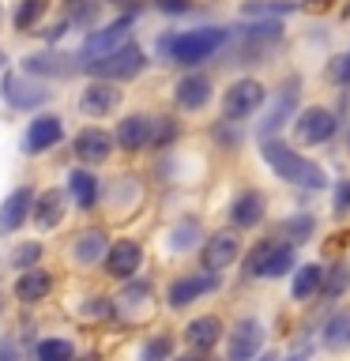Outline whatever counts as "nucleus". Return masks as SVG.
Wrapping results in <instances>:
<instances>
[{
    "label": "nucleus",
    "mask_w": 350,
    "mask_h": 361,
    "mask_svg": "<svg viewBox=\"0 0 350 361\" xmlns=\"http://www.w3.org/2000/svg\"><path fill=\"white\" fill-rule=\"evenodd\" d=\"M169 361H211V354H196V350H185V354H174Z\"/></svg>",
    "instance_id": "48"
},
{
    "label": "nucleus",
    "mask_w": 350,
    "mask_h": 361,
    "mask_svg": "<svg viewBox=\"0 0 350 361\" xmlns=\"http://www.w3.org/2000/svg\"><path fill=\"white\" fill-rule=\"evenodd\" d=\"M147 8L155 16H162L169 23H196V19H211V4L203 0H147Z\"/></svg>",
    "instance_id": "36"
},
{
    "label": "nucleus",
    "mask_w": 350,
    "mask_h": 361,
    "mask_svg": "<svg viewBox=\"0 0 350 361\" xmlns=\"http://www.w3.org/2000/svg\"><path fill=\"white\" fill-rule=\"evenodd\" d=\"M38 196L34 180H19L16 188H8V196L0 200V237H16L19 230L30 226V207Z\"/></svg>",
    "instance_id": "25"
},
{
    "label": "nucleus",
    "mask_w": 350,
    "mask_h": 361,
    "mask_svg": "<svg viewBox=\"0 0 350 361\" xmlns=\"http://www.w3.org/2000/svg\"><path fill=\"white\" fill-rule=\"evenodd\" d=\"M76 361H102L98 354H76Z\"/></svg>",
    "instance_id": "54"
},
{
    "label": "nucleus",
    "mask_w": 350,
    "mask_h": 361,
    "mask_svg": "<svg viewBox=\"0 0 350 361\" xmlns=\"http://www.w3.org/2000/svg\"><path fill=\"white\" fill-rule=\"evenodd\" d=\"M203 4H211V8H215V4H222V0H203Z\"/></svg>",
    "instance_id": "57"
},
{
    "label": "nucleus",
    "mask_w": 350,
    "mask_h": 361,
    "mask_svg": "<svg viewBox=\"0 0 350 361\" xmlns=\"http://www.w3.org/2000/svg\"><path fill=\"white\" fill-rule=\"evenodd\" d=\"M0 102H4V109L16 113V117H30V113L53 106L56 90L49 83H42V79L27 75L23 68L8 64L4 72H0Z\"/></svg>",
    "instance_id": "11"
},
{
    "label": "nucleus",
    "mask_w": 350,
    "mask_h": 361,
    "mask_svg": "<svg viewBox=\"0 0 350 361\" xmlns=\"http://www.w3.org/2000/svg\"><path fill=\"white\" fill-rule=\"evenodd\" d=\"M267 94H271V83L260 72H234L226 83H219V117H230V121H253L260 117V109L267 106Z\"/></svg>",
    "instance_id": "8"
},
{
    "label": "nucleus",
    "mask_w": 350,
    "mask_h": 361,
    "mask_svg": "<svg viewBox=\"0 0 350 361\" xmlns=\"http://www.w3.org/2000/svg\"><path fill=\"white\" fill-rule=\"evenodd\" d=\"M196 252H200V267H207V271H230L237 259H241V252H245V233L230 230V226L211 230V233H203V241H200Z\"/></svg>",
    "instance_id": "19"
},
{
    "label": "nucleus",
    "mask_w": 350,
    "mask_h": 361,
    "mask_svg": "<svg viewBox=\"0 0 350 361\" xmlns=\"http://www.w3.org/2000/svg\"><path fill=\"white\" fill-rule=\"evenodd\" d=\"M237 264H241L245 282H275V279H286L298 267V248L290 241H282L279 233H267L248 245Z\"/></svg>",
    "instance_id": "6"
},
{
    "label": "nucleus",
    "mask_w": 350,
    "mask_h": 361,
    "mask_svg": "<svg viewBox=\"0 0 350 361\" xmlns=\"http://www.w3.org/2000/svg\"><path fill=\"white\" fill-rule=\"evenodd\" d=\"M109 230L106 226H83L76 237H72V245H68V256H72V264L79 271H95L102 267V256H106V248H109Z\"/></svg>",
    "instance_id": "28"
},
{
    "label": "nucleus",
    "mask_w": 350,
    "mask_h": 361,
    "mask_svg": "<svg viewBox=\"0 0 350 361\" xmlns=\"http://www.w3.org/2000/svg\"><path fill=\"white\" fill-rule=\"evenodd\" d=\"M53 290H56V275L45 264L27 267V271H16V282H11V298H16L23 309H34V305L49 301Z\"/></svg>",
    "instance_id": "26"
},
{
    "label": "nucleus",
    "mask_w": 350,
    "mask_h": 361,
    "mask_svg": "<svg viewBox=\"0 0 350 361\" xmlns=\"http://www.w3.org/2000/svg\"><path fill=\"white\" fill-rule=\"evenodd\" d=\"M68 154H72L76 166H90V169H106L113 158H117V143H113V132L102 121H83L76 132H68Z\"/></svg>",
    "instance_id": "13"
},
{
    "label": "nucleus",
    "mask_w": 350,
    "mask_h": 361,
    "mask_svg": "<svg viewBox=\"0 0 350 361\" xmlns=\"http://www.w3.org/2000/svg\"><path fill=\"white\" fill-rule=\"evenodd\" d=\"M151 301H155L151 279L135 275V279H128V282H121V293L113 298V316H117L121 324H135V320H143L140 309H147Z\"/></svg>",
    "instance_id": "29"
},
{
    "label": "nucleus",
    "mask_w": 350,
    "mask_h": 361,
    "mask_svg": "<svg viewBox=\"0 0 350 361\" xmlns=\"http://www.w3.org/2000/svg\"><path fill=\"white\" fill-rule=\"evenodd\" d=\"M185 135H188V124H185L181 113L155 109L151 113V147H147V158L162 154V151H169V147H177V143H185Z\"/></svg>",
    "instance_id": "30"
},
{
    "label": "nucleus",
    "mask_w": 350,
    "mask_h": 361,
    "mask_svg": "<svg viewBox=\"0 0 350 361\" xmlns=\"http://www.w3.org/2000/svg\"><path fill=\"white\" fill-rule=\"evenodd\" d=\"M230 45V23L222 19H196L181 23V27H166L151 38V61L158 68H174V72H188V68H215L222 49Z\"/></svg>",
    "instance_id": "1"
},
{
    "label": "nucleus",
    "mask_w": 350,
    "mask_h": 361,
    "mask_svg": "<svg viewBox=\"0 0 350 361\" xmlns=\"http://www.w3.org/2000/svg\"><path fill=\"white\" fill-rule=\"evenodd\" d=\"M68 214H72V200H68L64 185H45L38 188V196H34V207H30V226L38 233H53L61 230L68 222Z\"/></svg>",
    "instance_id": "23"
},
{
    "label": "nucleus",
    "mask_w": 350,
    "mask_h": 361,
    "mask_svg": "<svg viewBox=\"0 0 350 361\" xmlns=\"http://www.w3.org/2000/svg\"><path fill=\"white\" fill-rule=\"evenodd\" d=\"M346 53H350V45H346Z\"/></svg>",
    "instance_id": "58"
},
{
    "label": "nucleus",
    "mask_w": 350,
    "mask_h": 361,
    "mask_svg": "<svg viewBox=\"0 0 350 361\" xmlns=\"http://www.w3.org/2000/svg\"><path fill=\"white\" fill-rule=\"evenodd\" d=\"M282 354H279V350H260V354L253 357V361H279Z\"/></svg>",
    "instance_id": "49"
},
{
    "label": "nucleus",
    "mask_w": 350,
    "mask_h": 361,
    "mask_svg": "<svg viewBox=\"0 0 350 361\" xmlns=\"http://www.w3.org/2000/svg\"><path fill=\"white\" fill-rule=\"evenodd\" d=\"M64 192L72 200L76 214H95L102 207V169H90V166H68L64 169Z\"/></svg>",
    "instance_id": "22"
},
{
    "label": "nucleus",
    "mask_w": 350,
    "mask_h": 361,
    "mask_svg": "<svg viewBox=\"0 0 350 361\" xmlns=\"http://www.w3.org/2000/svg\"><path fill=\"white\" fill-rule=\"evenodd\" d=\"M147 264V248L140 237H128V233H121V237H113L109 248H106V256H102V275L113 279V282H128L135 279L143 271Z\"/></svg>",
    "instance_id": "18"
},
{
    "label": "nucleus",
    "mask_w": 350,
    "mask_h": 361,
    "mask_svg": "<svg viewBox=\"0 0 350 361\" xmlns=\"http://www.w3.org/2000/svg\"><path fill=\"white\" fill-rule=\"evenodd\" d=\"M0 361H23V350H19V343H16L11 331L0 335Z\"/></svg>",
    "instance_id": "46"
},
{
    "label": "nucleus",
    "mask_w": 350,
    "mask_h": 361,
    "mask_svg": "<svg viewBox=\"0 0 350 361\" xmlns=\"http://www.w3.org/2000/svg\"><path fill=\"white\" fill-rule=\"evenodd\" d=\"M203 140L207 147L203 151L211 154H222V158H241L248 140H253V128H248L245 121H230V117H211L203 124Z\"/></svg>",
    "instance_id": "20"
},
{
    "label": "nucleus",
    "mask_w": 350,
    "mask_h": 361,
    "mask_svg": "<svg viewBox=\"0 0 350 361\" xmlns=\"http://www.w3.org/2000/svg\"><path fill=\"white\" fill-rule=\"evenodd\" d=\"M327 192H332V219H350V173L332 177Z\"/></svg>",
    "instance_id": "45"
},
{
    "label": "nucleus",
    "mask_w": 350,
    "mask_h": 361,
    "mask_svg": "<svg viewBox=\"0 0 350 361\" xmlns=\"http://www.w3.org/2000/svg\"><path fill=\"white\" fill-rule=\"evenodd\" d=\"M151 113L147 106H124L113 121V143H117L121 158H147V147H151Z\"/></svg>",
    "instance_id": "15"
},
{
    "label": "nucleus",
    "mask_w": 350,
    "mask_h": 361,
    "mask_svg": "<svg viewBox=\"0 0 350 361\" xmlns=\"http://www.w3.org/2000/svg\"><path fill=\"white\" fill-rule=\"evenodd\" d=\"M222 271H207V267H200V271H185V275H177V279H169V286L162 293V301H166V309L169 312H181V309H192L196 301L203 298H211V293H219L222 290Z\"/></svg>",
    "instance_id": "16"
},
{
    "label": "nucleus",
    "mask_w": 350,
    "mask_h": 361,
    "mask_svg": "<svg viewBox=\"0 0 350 361\" xmlns=\"http://www.w3.org/2000/svg\"><path fill=\"white\" fill-rule=\"evenodd\" d=\"M271 214V196L260 185H241L226 203V226L237 233H253L267 222Z\"/></svg>",
    "instance_id": "17"
},
{
    "label": "nucleus",
    "mask_w": 350,
    "mask_h": 361,
    "mask_svg": "<svg viewBox=\"0 0 350 361\" xmlns=\"http://www.w3.org/2000/svg\"><path fill=\"white\" fill-rule=\"evenodd\" d=\"M4 23H8V0H0V30H4Z\"/></svg>",
    "instance_id": "52"
},
{
    "label": "nucleus",
    "mask_w": 350,
    "mask_h": 361,
    "mask_svg": "<svg viewBox=\"0 0 350 361\" xmlns=\"http://www.w3.org/2000/svg\"><path fill=\"white\" fill-rule=\"evenodd\" d=\"M34 361H76V343L64 335H45L34 343Z\"/></svg>",
    "instance_id": "41"
},
{
    "label": "nucleus",
    "mask_w": 350,
    "mask_h": 361,
    "mask_svg": "<svg viewBox=\"0 0 350 361\" xmlns=\"http://www.w3.org/2000/svg\"><path fill=\"white\" fill-rule=\"evenodd\" d=\"M320 279H324V264H298L290 271V298L298 305L316 301V293H320Z\"/></svg>",
    "instance_id": "37"
},
{
    "label": "nucleus",
    "mask_w": 350,
    "mask_h": 361,
    "mask_svg": "<svg viewBox=\"0 0 350 361\" xmlns=\"http://www.w3.org/2000/svg\"><path fill=\"white\" fill-rule=\"evenodd\" d=\"M0 316H4V290H0Z\"/></svg>",
    "instance_id": "56"
},
{
    "label": "nucleus",
    "mask_w": 350,
    "mask_h": 361,
    "mask_svg": "<svg viewBox=\"0 0 350 361\" xmlns=\"http://www.w3.org/2000/svg\"><path fill=\"white\" fill-rule=\"evenodd\" d=\"M56 0H16L8 11V27L16 38H30L34 30L42 27L45 19H49V11H53Z\"/></svg>",
    "instance_id": "32"
},
{
    "label": "nucleus",
    "mask_w": 350,
    "mask_h": 361,
    "mask_svg": "<svg viewBox=\"0 0 350 361\" xmlns=\"http://www.w3.org/2000/svg\"><path fill=\"white\" fill-rule=\"evenodd\" d=\"M68 117H64V109H38V113H30L27 124H23V132H19V143H16V151L23 158H30V162H38V158H49L53 151H61V147L68 143Z\"/></svg>",
    "instance_id": "9"
},
{
    "label": "nucleus",
    "mask_w": 350,
    "mask_h": 361,
    "mask_svg": "<svg viewBox=\"0 0 350 361\" xmlns=\"http://www.w3.org/2000/svg\"><path fill=\"white\" fill-rule=\"evenodd\" d=\"M147 196V180L135 169H121V173L102 177V207H109L113 214H124Z\"/></svg>",
    "instance_id": "24"
},
{
    "label": "nucleus",
    "mask_w": 350,
    "mask_h": 361,
    "mask_svg": "<svg viewBox=\"0 0 350 361\" xmlns=\"http://www.w3.org/2000/svg\"><path fill=\"white\" fill-rule=\"evenodd\" d=\"M256 154H260V162H264V169L271 177L282 180L286 188L305 192V196H320V192H327V185H332V173H327V166L320 162V158L305 154L301 147H294L286 140V135L260 140Z\"/></svg>",
    "instance_id": "3"
},
{
    "label": "nucleus",
    "mask_w": 350,
    "mask_h": 361,
    "mask_svg": "<svg viewBox=\"0 0 350 361\" xmlns=\"http://www.w3.org/2000/svg\"><path fill=\"white\" fill-rule=\"evenodd\" d=\"M56 4H61V11H64V8H72V4H76V0H56Z\"/></svg>",
    "instance_id": "55"
},
{
    "label": "nucleus",
    "mask_w": 350,
    "mask_h": 361,
    "mask_svg": "<svg viewBox=\"0 0 350 361\" xmlns=\"http://www.w3.org/2000/svg\"><path fill=\"white\" fill-rule=\"evenodd\" d=\"M151 68H155L151 49H147L140 38H132V42H124L121 49L98 56V61L79 64V75L83 79H106V83H117V87H132V83H140Z\"/></svg>",
    "instance_id": "5"
},
{
    "label": "nucleus",
    "mask_w": 350,
    "mask_h": 361,
    "mask_svg": "<svg viewBox=\"0 0 350 361\" xmlns=\"http://www.w3.org/2000/svg\"><path fill=\"white\" fill-rule=\"evenodd\" d=\"M8 64H11V53L4 49V45H0V72H4V68H8Z\"/></svg>",
    "instance_id": "51"
},
{
    "label": "nucleus",
    "mask_w": 350,
    "mask_h": 361,
    "mask_svg": "<svg viewBox=\"0 0 350 361\" xmlns=\"http://www.w3.org/2000/svg\"><path fill=\"white\" fill-rule=\"evenodd\" d=\"M45 259V245L42 241H16L8 252V267L11 271H27V267H38Z\"/></svg>",
    "instance_id": "43"
},
{
    "label": "nucleus",
    "mask_w": 350,
    "mask_h": 361,
    "mask_svg": "<svg viewBox=\"0 0 350 361\" xmlns=\"http://www.w3.org/2000/svg\"><path fill=\"white\" fill-rule=\"evenodd\" d=\"M124 102H128V90L124 87L106 83V79H83L72 106L83 121H113L124 109Z\"/></svg>",
    "instance_id": "14"
},
{
    "label": "nucleus",
    "mask_w": 350,
    "mask_h": 361,
    "mask_svg": "<svg viewBox=\"0 0 350 361\" xmlns=\"http://www.w3.org/2000/svg\"><path fill=\"white\" fill-rule=\"evenodd\" d=\"M316 230H320V214L316 211H290L286 219H279L275 222V230L271 233H279L282 241H290L294 248H301V245H309Z\"/></svg>",
    "instance_id": "33"
},
{
    "label": "nucleus",
    "mask_w": 350,
    "mask_h": 361,
    "mask_svg": "<svg viewBox=\"0 0 350 361\" xmlns=\"http://www.w3.org/2000/svg\"><path fill=\"white\" fill-rule=\"evenodd\" d=\"M106 11L109 8L102 4V0H76L72 8H64V16H68V23H72V34H87V30H95L109 19Z\"/></svg>",
    "instance_id": "39"
},
{
    "label": "nucleus",
    "mask_w": 350,
    "mask_h": 361,
    "mask_svg": "<svg viewBox=\"0 0 350 361\" xmlns=\"http://www.w3.org/2000/svg\"><path fill=\"white\" fill-rule=\"evenodd\" d=\"M177 354V335L174 331H151L140 346V361H169Z\"/></svg>",
    "instance_id": "42"
},
{
    "label": "nucleus",
    "mask_w": 350,
    "mask_h": 361,
    "mask_svg": "<svg viewBox=\"0 0 350 361\" xmlns=\"http://www.w3.org/2000/svg\"><path fill=\"white\" fill-rule=\"evenodd\" d=\"M68 34H72V23H68V16L61 11L56 19H45L42 27L30 34V38H38L42 45H64V38H68Z\"/></svg>",
    "instance_id": "44"
},
{
    "label": "nucleus",
    "mask_w": 350,
    "mask_h": 361,
    "mask_svg": "<svg viewBox=\"0 0 350 361\" xmlns=\"http://www.w3.org/2000/svg\"><path fill=\"white\" fill-rule=\"evenodd\" d=\"M27 75L42 79L49 87H61V83H72V79H83L79 75V61H76V49H64V45H38V49L23 53L19 64Z\"/></svg>",
    "instance_id": "12"
},
{
    "label": "nucleus",
    "mask_w": 350,
    "mask_h": 361,
    "mask_svg": "<svg viewBox=\"0 0 350 361\" xmlns=\"http://www.w3.org/2000/svg\"><path fill=\"white\" fill-rule=\"evenodd\" d=\"M102 4H106V8H113V11H117V8H124V0H102Z\"/></svg>",
    "instance_id": "53"
},
{
    "label": "nucleus",
    "mask_w": 350,
    "mask_h": 361,
    "mask_svg": "<svg viewBox=\"0 0 350 361\" xmlns=\"http://www.w3.org/2000/svg\"><path fill=\"white\" fill-rule=\"evenodd\" d=\"M237 19H290L305 16L301 0H237Z\"/></svg>",
    "instance_id": "35"
},
{
    "label": "nucleus",
    "mask_w": 350,
    "mask_h": 361,
    "mask_svg": "<svg viewBox=\"0 0 350 361\" xmlns=\"http://www.w3.org/2000/svg\"><path fill=\"white\" fill-rule=\"evenodd\" d=\"M169 109L181 117H203L215 98H219V79L211 68H188V72H174L169 79Z\"/></svg>",
    "instance_id": "10"
},
{
    "label": "nucleus",
    "mask_w": 350,
    "mask_h": 361,
    "mask_svg": "<svg viewBox=\"0 0 350 361\" xmlns=\"http://www.w3.org/2000/svg\"><path fill=\"white\" fill-rule=\"evenodd\" d=\"M339 140H343V151H346V158H350V117H346V124H343V135H339Z\"/></svg>",
    "instance_id": "50"
},
{
    "label": "nucleus",
    "mask_w": 350,
    "mask_h": 361,
    "mask_svg": "<svg viewBox=\"0 0 350 361\" xmlns=\"http://www.w3.org/2000/svg\"><path fill=\"white\" fill-rule=\"evenodd\" d=\"M290 45V27L286 19H234L230 23V45L215 61V68L226 72H260L271 68L275 56Z\"/></svg>",
    "instance_id": "2"
},
{
    "label": "nucleus",
    "mask_w": 350,
    "mask_h": 361,
    "mask_svg": "<svg viewBox=\"0 0 350 361\" xmlns=\"http://www.w3.org/2000/svg\"><path fill=\"white\" fill-rule=\"evenodd\" d=\"M350 293V264L346 259H332V264L324 267V279H320V293H316V301H343Z\"/></svg>",
    "instance_id": "38"
},
{
    "label": "nucleus",
    "mask_w": 350,
    "mask_h": 361,
    "mask_svg": "<svg viewBox=\"0 0 350 361\" xmlns=\"http://www.w3.org/2000/svg\"><path fill=\"white\" fill-rule=\"evenodd\" d=\"M320 79L335 90H350V53L346 49H332L320 64Z\"/></svg>",
    "instance_id": "40"
},
{
    "label": "nucleus",
    "mask_w": 350,
    "mask_h": 361,
    "mask_svg": "<svg viewBox=\"0 0 350 361\" xmlns=\"http://www.w3.org/2000/svg\"><path fill=\"white\" fill-rule=\"evenodd\" d=\"M222 338H226V320L219 312H200L181 327V343H185V350H196V354H215V346Z\"/></svg>",
    "instance_id": "27"
},
{
    "label": "nucleus",
    "mask_w": 350,
    "mask_h": 361,
    "mask_svg": "<svg viewBox=\"0 0 350 361\" xmlns=\"http://www.w3.org/2000/svg\"><path fill=\"white\" fill-rule=\"evenodd\" d=\"M343 0H301L305 11H316V16H332V8H339Z\"/></svg>",
    "instance_id": "47"
},
{
    "label": "nucleus",
    "mask_w": 350,
    "mask_h": 361,
    "mask_svg": "<svg viewBox=\"0 0 350 361\" xmlns=\"http://www.w3.org/2000/svg\"><path fill=\"white\" fill-rule=\"evenodd\" d=\"M203 222H200V214H181V219L166 230V245H169V252H177V256H188V252H196L200 241H203Z\"/></svg>",
    "instance_id": "34"
},
{
    "label": "nucleus",
    "mask_w": 350,
    "mask_h": 361,
    "mask_svg": "<svg viewBox=\"0 0 350 361\" xmlns=\"http://www.w3.org/2000/svg\"><path fill=\"white\" fill-rule=\"evenodd\" d=\"M316 338H320V346L327 354H346L350 350V305H332L327 316L320 320Z\"/></svg>",
    "instance_id": "31"
},
{
    "label": "nucleus",
    "mask_w": 350,
    "mask_h": 361,
    "mask_svg": "<svg viewBox=\"0 0 350 361\" xmlns=\"http://www.w3.org/2000/svg\"><path fill=\"white\" fill-rule=\"evenodd\" d=\"M343 117L332 109V102H305V106L294 113L286 140L301 151H316V147H335L339 135H343Z\"/></svg>",
    "instance_id": "7"
},
{
    "label": "nucleus",
    "mask_w": 350,
    "mask_h": 361,
    "mask_svg": "<svg viewBox=\"0 0 350 361\" xmlns=\"http://www.w3.org/2000/svg\"><path fill=\"white\" fill-rule=\"evenodd\" d=\"M305 72L301 68H286L275 83H271V94H267V106L260 109V117L253 124V140H271V135H286L294 113L305 106Z\"/></svg>",
    "instance_id": "4"
},
{
    "label": "nucleus",
    "mask_w": 350,
    "mask_h": 361,
    "mask_svg": "<svg viewBox=\"0 0 350 361\" xmlns=\"http://www.w3.org/2000/svg\"><path fill=\"white\" fill-rule=\"evenodd\" d=\"M226 361H253L267 343V327L260 316H237V320L226 327Z\"/></svg>",
    "instance_id": "21"
}]
</instances>
